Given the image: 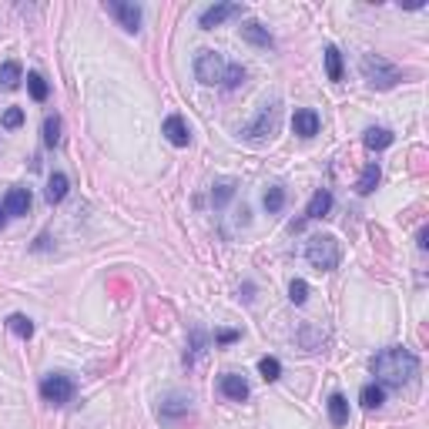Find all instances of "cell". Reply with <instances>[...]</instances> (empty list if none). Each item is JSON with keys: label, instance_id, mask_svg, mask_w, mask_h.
<instances>
[{"label": "cell", "instance_id": "6da1fadb", "mask_svg": "<svg viewBox=\"0 0 429 429\" xmlns=\"http://www.w3.org/2000/svg\"><path fill=\"white\" fill-rule=\"evenodd\" d=\"M372 372L382 386H392V389H403L406 382H413V376L419 372V359L403 345H392V349H382V353L372 359Z\"/></svg>", "mask_w": 429, "mask_h": 429}, {"label": "cell", "instance_id": "7a4b0ae2", "mask_svg": "<svg viewBox=\"0 0 429 429\" xmlns=\"http://www.w3.org/2000/svg\"><path fill=\"white\" fill-rule=\"evenodd\" d=\"M359 67H362V77L369 81V88H376V91H389L403 81V71H399L392 61L379 57V54H366Z\"/></svg>", "mask_w": 429, "mask_h": 429}, {"label": "cell", "instance_id": "3957f363", "mask_svg": "<svg viewBox=\"0 0 429 429\" xmlns=\"http://www.w3.org/2000/svg\"><path fill=\"white\" fill-rule=\"evenodd\" d=\"M305 258H309V265L319 268V272H332V268H339L342 248L332 235H316V239L305 245Z\"/></svg>", "mask_w": 429, "mask_h": 429}, {"label": "cell", "instance_id": "277c9868", "mask_svg": "<svg viewBox=\"0 0 429 429\" xmlns=\"http://www.w3.org/2000/svg\"><path fill=\"white\" fill-rule=\"evenodd\" d=\"M40 399L51 406H67L74 399V379L71 376H61V372H54V376H44L40 379Z\"/></svg>", "mask_w": 429, "mask_h": 429}, {"label": "cell", "instance_id": "5b68a950", "mask_svg": "<svg viewBox=\"0 0 429 429\" xmlns=\"http://www.w3.org/2000/svg\"><path fill=\"white\" fill-rule=\"evenodd\" d=\"M278 121H282V108H278V101L265 104V108L258 111V118H255L252 125L245 127V138H248V141H265V138H272V135L278 131Z\"/></svg>", "mask_w": 429, "mask_h": 429}, {"label": "cell", "instance_id": "8992f818", "mask_svg": "<svg viewBox=\"0 0 429 429\" xmlns=\"http://www.w3.org/2000/svg\"><path fill=\"white\" fill-rule=\"evenodd\" d=\"M225 57L218 51H202L195 57V77L202 81V84H222V77H225Z\"/></svg>", "mask_w": 429, "mask_h": 429}, {"label": "cell", "instance_id": "52a82bcc", "mask_svg": "<svg viewBox=\"0 0 429 429\" xmlns=\"http://www.w3.org/2000/svg\"><path fill=\"white\" fill-rule=\"evenodd\" d=\"M104 11L118 17V24L125 27L127 34H138L141 30V7L138 4H125V0H108L104 4Z\"/></svg>", "mask_w": 429, "mask_h": 429}, {"label": "cell", "instance_id": "ba28073f", "mask_svg": "<svg viewBox=\"0 0 429 429\" xmlns=\"http://www.w3.org/2000/svg\"><path fill=\"white\" fill-rule=\"evenodd\" d=\"M231 17H241V4H212V7H205L202 17H198V24L205 30H212V27H222L225 21Z\"/></svg>", "mask_w": 429, "mask_h": 429}, {"label": "cell", "instance_id": "9c48e42d", "mask_svg": "<svg viewBox=\"0 0 429 429\" xmlns=\"http://www.w3.org/2000/svg\"><path fill=\"white\" fill-rule=\"evenodd\" d=\"M161 135L171 141L175 148H188V141H191V131H188V125H185V118H181V114H171V118H164Z\"/></svg>", "mask_w": 429, "mask_h": 429}, {"label": "cell", "instance_id": "30bf717a", "mask_svg": "<svg viewBox=\"0 0 429 429\" xmlns=\"http://www.w3.org/2000/svg\"><path fill=\"white\" fill-rule=\"evenodd\" d=\"M218 389H222V396L231 399V403H245V399H248V382L241 376H235V372H225V376L218 379Z\"/></svg>", "mask_w": 429, "mask_h": 429}, {"label": "cell", "instance_id": "8fae6325", "mask_svg": "<svg viewBox=\"0 0 429 429\" xmlns=\"http://www.w3.org/2000/svg\"><path fill=\"white\" fill-rule=\"evenodd\" d=\"M292 131H295L299 138H316L319 135V114L309 111V108L295 111V118H292Z\"/></svg>", "mask_w": 429, "mask_h": 429}, {"label": "cell", "instance_id": "7c38bea8", "mask_svg": "<svg viewBox=\"0 0 429 429\" xmlns=\"http://www.w3.org/2000/svg\"><path fill=\"white\" fill-rule=\"evenodd\" d=\"M30 212V191L27 188H11L7 191V198H4V214H13V218H21V214Z\"/></svg>", "mask_w": 429, "mask_h": 429}, {"label": "cell", "instance_id": "4fadbf2b", "mask_svg": "<svg viewBox=\"0 0 429 429\" xmlns=\"http://www.w3.org/2000/svg\"><path fill=\"white\" fill-rule=\"evenodd\" d=\"M188 413V399L185 396H168L161 403V409H158V416L164 419V423H175L178 416H185Z\"/></svg>", "mask_w": 429, "mask_h": 429}, {"label": "cell", "instance_id": "5bb4252c", "mask_svg": "<svg viewBox=\"0 0 429 429\" xmlns=\"http://www.w3.org/2000/svg\"><path fill=\"white\" fill-rule=\"evenodd\" d=\"M241 38L248 40V44H255V47H272V44H275V40H272V34H268V30L258 24V21H248V24L241 27Z\"/></svg>", "mask_w": 429, "mask_h": 429}, {"label": "cell", "instance_id": "9a60e30c", "mask_svg": "<svg viewBox=\"0 0 429 429\" xmlns=\"http://www.w3.org/2000/svg\"><path fill=\"white\" fill-rule=\"evenodd\" d=\"M67 188H71V181H67V175H61V171H54L51 181H47V191H44V198H47L51 205H57V202H64V198H67Z\"/></svg>", "mask_w": 429, "mask_h": 429}, {"label": "cell", "instance_id": "2e32d148", "mask_svg": "<svg viewBox=\"0 0 429 429\" xmlns=\"http://www.w3.org/2000/svg\"><path fill=\"white\" fill-rule=\"evenodd\" d=\"M328 208H332V191L319 188L316 195H312V202H309V208H305V218H326Z\"/></svg>", "mask_w": 429, "mask_h": 429}, {"label": "cell", "instance_id": "e0dca14e", "mask_svg": "<svg viewBox=\"0 0 429 429\" xmlns=\"http://www.w3.org/2000/svg\"><path fill=\"white\" fill-rule=\"evenodd\" d=\"M328 419H332L336 426H345V423H349V403H345V396H339V392L328 396Z\"/></svg>", "mask_w": 429, "mask_h": 429}, {"label": "cell", "instance_id": "ac0fdd59", "mask_svg": "<svg viewBox=\"0 0 429 429\" xmlns=\"http://www.w3.org/2000/svg\"><path fill=\"white\" fill-rule=\"evenodd\" d=\"M379 178H382L379 164L376 161L366 164V171H362V175H359V181H355V191H359V195H372V191H376V185H379Z\"/></svg>", "mask_w": 429, "mask_h": 429}, {"label": "cell", "instance_id": "d6986e66", "mask_svg": "<svg viewBox=\"0 0 429 429\" xmlns=\"http://www.w3.org/2000/svg\"><path fill=\"white\" fill-rule=\"evenodd\" d=\"M21 81H24V71H21V64L17 61H7L4 67H0V88L4 91H13Z\"/></svg>", "mask_w": 429, "mask_h": 429}, {"label": "cell", "instance_id": "ffe728a7", "mask_svg": "<svg viewBox=\"0 0 429 429\" xmlns=\"http://www.w3.org/2000/svg\"><path fill=\"white\" fill-rule=\"evenodd\" d=\"M389 144H392V131H386V127H369L366 131L369 151H382V148H389Z\"/></svg>", "mask_w": 429, "mask_h": 429}, {"label": "cell", "instance_id": "44dd1931", "mask_svg": "<svg viewBox=\"0 0 429 429\" xmlns=\"http://www.w3.org/2000/svg\"><path fill=\"white\" fill-rule=\"evenodd\" d=\"M359 399H362V406H366V409H379V406L386 403V389H382V386H376V382H369V386H362Z\"/></svg>", "mask_w": 429, "mask_h": 429}, {"label": "cell", "instance_id": "7402d4cb", "mask_svg": "<svg viewBox=\"0 0 429 429\" xmlns=\"http://www.w3.org/2000/svg\"><path fill=\"white\" fill-rule=\"evenodd\" d=\"M44 144L47 148L61 144V114H47L44 118Z\"/></svg>", "mask_w": 429, "mask_h": 429}, {"label": "cell", "instance_id": "603a6c76", "mask_svg": "<svg viewBox=\"0 0 429 429\" xmlns=\"http://www.w3.org/2000/svg\"><path fill=\"white\" fill-rule=\"evenodd\" d=\"M7 328H11L17 339H30V336H34V322H30L27 316H21V312L7 319Z\"/></svg>", "mask_w": 429, "mask_h": 429}, {"label": "cell", "instance_id": "cb8c5ba5", "mask_svg": "<svg viewBox=\"0 0 429 429\" xmlns=\"http://www.w3.org/2000/svg\"><path fill=\"white\" fill-rule=\"evenodd\" d=\"M326 74H328V81H342V54H339V47H326Z\"/></svg>", "mask_w": 429, "mask_h": 429}, {"label": "cell", "instance_id": "d4e9b609", "mask_svg": "<svg viewBox=\"0 0 429 429\" xmlns=\"http://www.w3.org/2000/svg\"><path fill=\"white\" fill-rule=\"evenodd\" d=\"M27 91H30V98H34V101H47V94H51L47 81H44L40 74H27Z\"/></svg>", "mask_w": 429, "mask_h": 429}, {"label": "cell", "instance_id": "484cf974", "mask_svg": "<svg viewBox=\"0 0 429 429\" xmlns=\"http://www.w3.org/2000/svg\"><path fill=\"white\" fill-rule=\"evenodd\" d=\"M258 372H262V379H265V382H275V379L282 376V362H278V359H272V355H265V359L258 362Z\"/></svg>", "mask_w": 429, "mask_h": 429}, {"label": "cell", "instance_id": "4316f807", "mask_svg": "<svg viewBox=\"0 0 429 429\" xmlns=\"http://www.w3.org/2000/svg\"><path fill=\"white\" fill-rule=\"evenodd\" d=\"M231 195H235V181H228V178H225V181H218V185L212 188V202L222 208V205H225Z\"/></svg>", "mask_w": 429, "mask_h": 429}, {"label": "cell", "instance_id": "83f0119b", "mask_svg": "<svg viewBox=\"0 0 429 429\" xmlns=\"http://www.w3.org/2000/svg\"><path fill=\"white\" fill-rule=\"evenodd\" d=\"M241 81H245V67H241V64H228L222 84H225V88H239Z\"/></svg>", "mask_w": 429, "mask_h": 429}, {"label": "cell", "instance_id": "f1b7e54d", "mask_svg": "<svg viewBox=\"0 0 429 429\" xmlns=\"http://www.w3.org/2000/svg\"><path fill=\"white\" fill-rule=\"evenodd\" d=\"M262 205H265V208H268L272 214L282 212V205H285V191H282V188H268V191H265V198H262Z\"/></svg>", "mask_w": 429, "mask_h": 429}, {"label": "cell", "instance_id": "f546056e", "mask_svg": "<svg viewBox=\"0 0 429 429\" xmlns=\"http://www.w3.org/2000/svg\"><path fill=\"white\" fill-rule=\"evenodd\" d=\"M0 125L4 127H21L24 125V111H21V108H7V111H4V118H0Z\"/></svg>", "mask_w": 429, "mask_h": 429}, {"label": "cell", "instance_id": "4dcf8cb0", "mask_svg": "<svg viewBox=\"0 0 429 429\" xmlns=\"http://www.w3.org/2000/svg\"><path fill=\"white\" fill-rule=\"evenodd\" d=\"M289 299H292L295 305H302L305 299H309V285H305L302 278H295V282L289 285Z\"/></svg>", "mask_w": 429, "mask_h": 429}, {"label": "cell", "instance_id": "1f68e13d", "mask_svg": "<svg viewBox=\"0 0 429 429\" xmlns=\"http://www.w3.org/2000/svg\"><path fill=\"white\" fill-rule=\"evenodd\" d=\"M239 339V332H218V342H222V345H225V342H235Z\"/></svg>", "mask_w": 429, "mask_h": 429}, {"label": "cell", "instance_id": "d6a6232c", "mask_svg": "<svg viewBox=\"0 0 429 429\" xmlns=\"http://www.w3.org/2000/svg\"><path fill=\"white\" fill-rule=\"evenodd\" d=\"M0 225H4V205H0Z\"/></svg>", "mask_w": 429, "mask_h": 429}]
</instances>
